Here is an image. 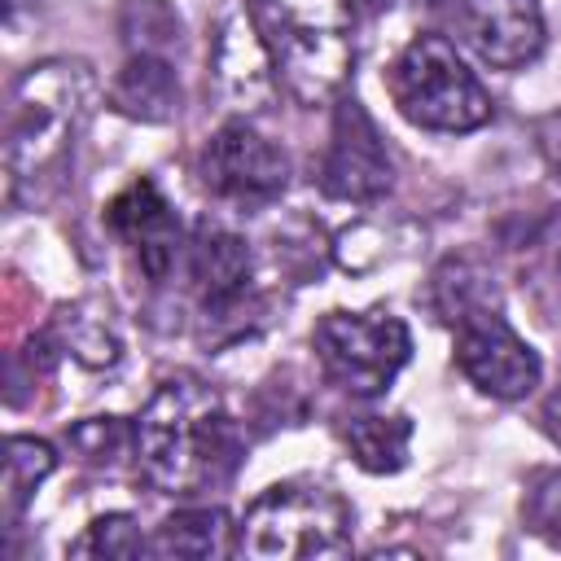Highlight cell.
<instances>
[{
    "instance_id": "13",
    "label": "cell",
    "mask_w": 561,
    "mask_h": 561,
    "mask_svg": "<svg viewBox=\"0 0 561 561\" xmlns=\"http://www.w3.org/2000/svg\"><path fill=\"white\" fill-rule=\"evenodd\" d=\"M456 26L465 44L495 70H517L543 48L539 0H456Z\"/></svg>"
},
{
    "instance_id": "20",
    "label": "cell",
    "mask_w": 561,
    "mask_h": 561,
    "mask_svg": "<svg viewBox=\"0 0 561 561\" xmlns=\"http://www.w3.org/2000/svg\"><path fill=\"white\" fill-rule=\"evenodd\" d=\"M180 13L167 0H123V39L131 53L162 57L167 48H180Z\"/></svg>"
},
{
    "instance_id": "14",
    "label": "cell",
    "mask_w": 561,
    "mask_h": 561,
    "mask_svg": "<svg viewBox=\"0 0 561 561\" xmlns=\"http://www.w3.org/2000/svg\"><path fill=\"white\" fill-rule=\"evenodd\" d=\"M110 105L136 123H171L180 114V79L167 57L131 53L110 88Z\"/></svg>"
},
{
    "instance_id": "21",
    "label": "cell",
    "mask_w": 561,
    "mask_h": 561,
    "mask_svg": "<svg viewBox=\"0 0 561 561\" xmlns=\"http://www.w3.org/2000/svg\"><path fill=\"white\" fill-rule=\"evenodd\" d=\"M149 552V539L140 535L136 517L127 513H105V517H92L88 530L70 543V557H145Z\"/></svg>"
},
{
    "instance_id": "23",
    "label": "cell",
    "mask_w": 561,
    "mask_h": 561,
    "mask_svg": "<svg viewBox=\"0 0 561 561\" xmlns=\"http://www.w3.org/2000/svg\"><path fill=\"white\" fill-rule=\"evenodd\" d=\"M526 517H530V526H535L543 539H552V543L561 548V469H557V473H543V478L530 486V495H526Z\"/></svg>"
},
{
    "instance_id": "2",
    "label": "cell",
    "mask_w": 561,
    "mask_h": 561,
    "mask_svg": "<svg viewBox=\"0 0 561 561\" xmlns=\"http://www.w3.org/2000/svg\"><path fill=\"white\" fill-rule=\"evenodd\" d=\"M136 460L162 495L188 500L232 482L245 460V438L224 399L206 381L180 373L145 403L136 421Z\"/></svg>"
},
{
    "instance_id": "8",
    "label": "cell",
    "mask_w": 561,
    "mask_h": 561,
    "mask_svg": "<svg viewBox=\"0 0 561 561\" xmlns=\"http://www.w3.org/2000/svg\"><path fill=\"white\" fill-rule=\"evenodd\" d=\"M197 175L210 197H219L237 210H259L285 193L289 158L272 140H263L245 118H237V123H224L206 140V149L197 158Z\"/></svg>"
},
{
    "instance_id": "18",
    "label": "cell",
    "mask_w": 561,
    "mask_h": 561,
    "mask_svg": "<svg viewBox=\"0 0 561 561\" xmlns=\"http://www.w3.org/2000/svg\"><path fill=\"white\" fill-rule=\"evenodd\" d=\"M53 465H57V456H53V447L44 438L13 434L4 443V482H0V491H4V522L9 526L22 517V508L31 504L35 486L53 473Z\"/></svg>"
},
{
    "instance_id": "3",
    "label": "cell",
    "mask_w": 561,
    "mask_h": 561,
    "mask_svg": "<svg viewBox=\"0 0 561 561\" xmlns=\"http://www.w3.org/2000/svg\"><path fill=\"white\" fill-rule=\"evenodd\" d=\"M267 44L276 83L298 105L337 101L346 88L351 48V0H245Z\"/></svg>"
},
{
    "instance_id": "19",
    "label": "cell",
    "mask_w": 561,
    "mask_h": 561,
    "mask_svg": "<svg viewBox=\"0 0 561 561\" xmlns=\"http://www.w3.org/2000/svg\"><path fill=\"white\" fill-rule=\"evenodd\" d=\"M434 307L447 324H456L460 316L469 311H482V307H500V289L495 280L469 263V259H447L438 272H434Z\"/></svg>"
},
{
    "instance_id": "17",
    "label": "cell",
    "mask_w": 561,
    "mask_h": 561,
    "mask_svg": "<svg viewBox=\"0 0 561 561\" xmlns=\"http://www.w3.org/2000/svg\"><path fill=\"white\" fill-rule=\"evenodd\" d=\"M351 456L368 473H399L408 465L412 447V421L408 416H351L342 430Z\"/></svg>"
},
{
    "instance_id": "5",
    "label": "cell",
    "mask_w": 561,
    "mask_h": 561,
    "mask_svg": "<svg viewBox=\"0 0 561 561\" xmlns=\"http://www.w3.org/2000/svg\"><path fill=\"white\" fill-rule=\"evenodd\" d=\"M390 101L425 131H473L491 118V96L443 35H416L390 66Z\"/></svg>"
},
{
    "instance_id": "9",
    "label": "cell",
    "mask_w": 561,
    "mask_h": 561,
    "mask_svg": "<svg viewBox=\"0 0 561 561\" xmlns=\"http://www.w3.org/2000/svg\"><path fill=\"white\" fill-rule=\"evenodd\" d=\"M456 333V364L460 373L491 399H526L539 386V355L526 337L513 333V324L500 316V307L469 311L451 324Z\"/></svg>"
},
{
    "instance_id": "4",
    "label": "cell",
    "mask_w": 561,
    "mask_h": 561,
    "mask_svg": "<svg viewBox=\"0 0 561 561\" xmlns=\"http://www.w3.org/2000/svg\"><path fill=\"white\" fill-rule=\"evenodd\" d=\"M237 552L259 561H307L351 552V508L316 482L267 486L237 526Z\"/></svg>"
},
{
    "instance_id": "16",
    "label": "cell",
    "mask_w": 561,
    "mask_h": 561,
    "mask_svg": "<svg viewBox=\"0 0 561 561\" xmlns=\"http://www.w3.org/2000/svg\"><path fill=\"white\" fill-rule=\"evenodd\" d=\"M53 337L61 351H70L88 368H110L123 355L118 320H114L110 302H101V298H83L75 307H61L53 320Z\"/></svg>"
},
{
    "instance_id": "24",
    "label": "cell",
    "mask_w": 561,
    "mask_h": 561,
    "mask_svg": "<svg viewBox=\"0 0 561 561\" xmlns=\"http://www.w3.org/2000/svg\"><path fill=\"white\" fill-rule=\"evenodd\" d=\"M535 145H539L548 171L561 180V110H552V114H543V118L535 123Z\"/></svg>"
},
{
    "instance_id": "25",
    "label": "cell",
    "mask_w": 561,
    "mask_h": 561,
    "mask_svg": "<svg viewBox=\"0 0 561 561\" xmlns=\"http://www.w3.org/2000/svg\"><path fill=\"white\" fill-rule=\"evenodd\" d=\"M543 421H548V434L561 443V386L548 394V403H543Z\"/></svg>"
},
{
    "instance_id": "1",
    "label": "cell",
    "mask_w": 561,
    "mask_h": 561,
    "mask_svg": "<svg viewBox=\"0 0 561 561\" xmlns=\"http://www.w3.org/2000/svg\"><path fill=\"white\" fill-rule=\"evenodd\" d=\"M96 105V75L79 57H48L18 75L4 110L9 206H39L66 180Z\"/></svg>"
},
{
    "instance_id": "12",
    "label": "cell",
    "mask_w": 561,
    "mask_h": 561,
    "mask_svg": "<svg viewBox=\"0 0 561 561\" xmlns=\"http://www.w3.org/2000/svg\"><path fill=\"white\" fill-rule=\"evenodd\" d=\"M105 224L114 228V237H123V241L136 250V259H140V267H145V276H149L153 285H162V280L175 272L180 254L188 250V241H184V232H180V215L171 210V202L158 193L153 180L127 184V188L110 202Z\"/></svg>"
},
{
    "instance_id": "15",
    "label": "cell",
    "mask_w": 561,
    "mask_h": 561,
    "mask_svg": "<svg viewBox=\"0 0 561 561\" xmlns=\"http://www.w3.org/2000/svg\"><path fill=\"white\" fill-rule=\"evenodd\" d=\"M149 552H153V557H188V561L228 557V552H237L232 522H228V513L215 508V504L180 508V513H171V517L153 530Z\"/></svg>"
},
{
    "instance_id": "22",
    "label": "cell",
    "mask_w": 561,
    "mask_h": 561,
    "mask_svg": "<svg viewBox=\"0 0 561 561\" xmlns=\"http://www.w3.org/2000/svg\"><path fill=\"white\" fill-rule=\"evenodd\" d=\"M70 447L79 451V460L96 469H114L127 456V447L136 451V430H127L118 416H88L70 430Z\"/></svg>"
},
{
    "instance_id": "11",
    "label": "cell",
    "mask_w": 561,
    "mask_h": 561,
    "mask_svg": "<svg viewBox=\"0 0 561 561\" xmlns=\"http://www.w3.org/2000/svg\"><path fill=\"white\" fill-rule=\"evenodd\" d=\"M210 70H215V83H219L224 101L232 110H241V114L263 110L272 101V92L280 88L276 70H272V57H267V44H263L245 0H228L224 4L219 22H215Z\"/></svg>"
},
{
    "instance_id": "10",
    "label": "cell",
    "mask_w": 561,
    "mask_h": 561,
    "mask_svg": "<svg viewBox=\"0 0 561 561\" xmlns=\"http://www.w3.org/2000/svg\"><path fill=\"white\" fill-rule=\"evenodd\" d=\"M394 184V162L368 110L355 96H337L329 149L320 158V188L337 202H377Z\"/></svg>"
},
{
    "instance_id": "6",
    "label": "cell",
    "mask_w": 561,
    "mask_h": 561,
    "mask_svg": "<svg viewBox=\"0 0 561 561\" xmlns=\"http://www.w3.org/2000/svg\"><path fill=\"white\" fill-rule=\"evenodd\" d=\"M324 377L359 399L381 394L412 355V333L390 311H329L311 333Z\"/></svg>"
},
{
    "instance_id": "7",
    "label": "cell",
    "mask_w": 561,
    "mask_h": 561,
    "mask_svg": "<svg viewBox=\"0 0 561 561\" xmlns=\"http://www.w3.org/2000/svg\"><path fill=\"white\" fill-rule=\"evenodd\" d=\"M188 280L202 298V337L210 346L254 329L263 307L250 285V245L237 232L197 224L188 237Z\"/></svg>"
}]
</instances>
